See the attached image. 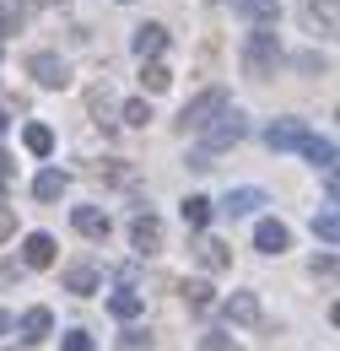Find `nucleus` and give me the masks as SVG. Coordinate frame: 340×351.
Listing matches in <instances>:
<instances>
[{
  "instance_id": "2f4dec72",
  "label": "nucleus",
  "mask_w": 340,
  "mask_h": 351,
  "mask_svg": "<svg viewBox=\"0 0 340 351\" xmlns=\"http://www.w3.org/2000/svg\"><path fill=\"white\" fill-rule=\"evenodd\" d=\"M11 330H16V319H11L5 308H0V335H11Z\"/></svg>"
},
{
  "instance_id": "473e14b6",
  "label": "nucleus",
  "mask_w": 340,
  "mask_h": 351,
  "mask_svg": "<svg viewBox=\"0 0 340 351\" xmlns=\"http://www.w3.org/2000/svg\"><path fill=\"white\" fill-rule=\"evenodd\" d=\"M5 130H11V114H5V108H0V135H5Z\"/></svg>"
},
{
  "instance_id": "20e7f679",
  "label": "nucleus",
  "mask_w": 340,
  "mask_h": 351,
  "mask_svg": "<svg viewBox=\"0 0 340 351\" xmlns=\"http://www.w3.org/2000/svg\"><path fill=\"white\" fill-rule=\"evenodd\" d=\"M27 71H33V82H38V87H65V82H71V65H65L60 54H33V60H27Z\"/></svg>"
},
{
  "instance_id": "cd10ccee",
  "label": "nucleus",
  "mask_w": 340,
  "mask_h": 351,
  "mask_svg": "<svg viewBox=\"0 0 340 351\" xmlns=\"http://www.w3.org/2000/svg\"><path fill=\"white\" fill-rule=\"evenodd\" d=\"M11 227H16V217H11V206H5V200H0V243H5V238H11Z\"/></svg>"
},
{
  "instance_id": "b1692460",
  "label": "nucleus",
  "mask_w": 340,
  "mask_h": 351,
  "mask_svg": "<svg viewBox=\"0 0 340 351\" xmlns=\"http://www.w3.org/2000/svg\"><path fill=\"white\" fill-rule=\"evenodd\" d=\"M146 119H151V103H146V97H130L125 103V125H146Z\"/></svg>"
},
{
  "instance_id": "ddd939ff",
  "label": "nucleus",
  "mask_w": 340,
  "mask_h": 351,
  "mask_svg": "<svg viewBox=\"0 0 340 351\" xmlns=\"http://www.w3.org/2000/svg\"><path fill=\"white\" fill-rule=\"evenodd\" d=\"M232 11H238L243 22H259V27H270V22L281 16V5H276V0H232Z\"/></svg>"
},
{
  "instance_id": "2eb2a0df",
  "label": "nucleus",
  "mask_w": 340,
  "mask_h": 351,
  "mask_svg": "<svg viewBox=\"0 0 340 351\" xmlns=\"http://www.w3.org/2000/svg\"><path fill=\"white\" fill-rule=\"evenodd\" d=\"M65 189H71V178L60 173V168H43V173L33 178V195H38V200H60Z\"/></svg>"
},
{
  "instance_id": "1a4fd4ad",
  "label": "nucleus",
  "mask_w": 340,
  "mask_h": 351,
  "mask_svg": "<svg viewBox=\"0 0 340 351\" xmlns=\"http://www.w3.org/2000/svg\"><path fill=\"white\" fill-rule=\"evenodd\" d=\"M130 49H135L141 60H151V54H162V49H168V27H162V22H146V27H135V38H130Z\"/></svg>"
},
{
  "instance_id": "dca6fc26",
  "label": "nucleus",
  "mask_w": 340,
  "mask_h": 351,
  "mask_svg": "<svg viewBox=\"0 0 340 351\" xmlns=\"http://www.w3.org/2000/svg\"><path fill=\"white\" fill-rule=\"evenodd\" d=\"M227 319H232V324H254V319H259L254 292H232V298H227Z\"/></svg>"
},
{
  "instance_id": "7ed1b4c3",
  "label": "nucleus",
  "mask_w": 340,
  "mask_h": 351,
  "mask_svg": "<svg viewBox=\"0 0 340 351\" xmlns=\"http://www.w3.org/2000/svg\"><path fill=\"white\" fill-rule=\"evenodd\" d=\"M221 103H227V92H221V87L200 92V97H195V103H189V108L178 114V130H200V125L211 119V114H216V108H221Z\"/></svg>"
},
{
  "instance_id": "a211bd4d",
  "label": "nucleus",
  "mask_w": 340,
  "mask_h": 351,
  "mask_svg": "<svg viewBox=\"0 0 340 351\" xmlns=\"http://www.w3.org/2000/svg\"><path fill=\"white\" fill-rule=\"evenodd\" d=\"M141 87H146V92H168V87H173V71L157 60V54L146 60V71H141Z\"/></svg>"
},
{
  "instance_id": "f8f14e48",
  "label": "nucleus",
  "mask_w": 340,
  "mask_h": 351,
  "mask_svg": "<svg viewBox=\"0 0 340 351\" xmlns=\"http://www.w3.org/2000/svg\"><path fill=\"white\" fill-rule=\"evenodd\" d=\"M259 206H265V189H232V195L221 200V211H227V217H254Z\"/></svg>"
},
{
  "instance_id": "c85d7f7f",
  "label": "nucleus",
  "mask_w": 340,
  "mask_h": 351,
  "mask_svg": "<svg viewBox=\"0 0 340 351\" xmlns=\"http://www.w3.org/2000/svg\"><path fill=\"white\" fill-rule=\"evenodd\" d=\"M11 281H22V265H0V287H11Z\"/></svg>"
},
{
  "instance_id": "9b49d317",
  "label": "nucleus",
  "mask_w": 340,
  "mask_h": 351,
  "mask_svg": "<svg viewBox=\"0 0 340 351\" xmlns=\"http://www.w3.org/2000/svg\"><path fill=\"white\" fill-rule=\"evenodd\" d=\"M22 265H27V270H43V265H54V238H49V232H33V238L22 243Z\"/></svg>"
},
{
  "instance_id": "393cba45",
  "label": "nucleus",
  "mask_w": 340,
  "mask_h": 351,
  "mask_svg": "<svg viewBox=\"0 0 340 351\" xmlns=\"http://www.w3.org/2000/svg\"><path fill=\"white\" fill-rule=\"evenodd\" d=\"M184 298L195 308H211V287H206V281H184Z\"/></svg>"
},
{
  "instance_id": "5701e85b",
  "label": "nucleus",
  "mask_w": 340,
  "mask_h": 351,
  "mask_svg": "<svg viewBox=\"0 0 340 351\" xmlns=\"http://www.w3.org/2000/svg\"><path fill=\"white\" fill-rule=\"evenodd\" d=\"M313 232H319L324 243H335V238H340V221H335V211H319V217H313Z\"/></svg>"
},
{
  "instance_id": "f257e3e1",
  "label": "nucleus",
  "mask_w": 340,
  "mask_h": 351,
  "mask_svg": "<svg viewBox=\"0 0 340 351\" xmlns=\"http://www.w3.org/2000/svg\"><path fill=\"white\" fill-rule=\"evenodd\" d=\"M243 135H249V119H243L238 108H227V103H221L211 119L200 125V141H206V146H200V152L189 157V168H216L211 157H216V152H227V146H238Z\"/></svg>"
},
{
  "instance_id": "4468645a",
  "label": "nucleus",
  "mask_w": 340,
  "mask_h": 351,
  "mask_svg": "<svg viewBox=\"0 0 340 351\" xmlns=\"http://www.w3.org/2000/svg\"><path fill=\"white\" fill-rule=\"evenodd\" d=\"M65 292H76V298H92V292H97V265H71V270H65Z\"/></svg>"
},
{
  "instance_id": "39448f33",
  "label": "nucleus",
  "mask_w": 340,
  "mask_h": 351,
  "mask_svg": "<svg viewBox=\"0 0 340 351\" xmlns=\"http://www.w3.org/2000/svg\"><path fill=\"white\" fill-rule=\"evenodd\" d=\"M265 141H270L276 152H298L302 141H308V125H302V119H276V125L265 130Z\"/></svg>"
},
{
  "instance_id": "423d86ee",
  "label": "nucleus",
  "mask_w": 340,
  "mask_h": 351,
  "mask_svg": "<svg viewBox=\"0 0 340 351\" xmlns=\"http://www.w3.org/2000/svg\"><path fill=\"white\" fill-rule=\"evenodd\" d=\"M49 330H54V313H49V308H27L16 335H22V346H43V341H49Z\"/></svg>"
},
{
  "instance_id": "c756f323",
  "label": "nucleus",
  "mask_w": 340,
  "mask_h": 351,
  "mask_svg": "<svg viewBox=\"0 0 340 351\" xmlns=\"http://www.w3.org/2000/svg\"><path fill=\"white\" fill-rule=\"evenodd\" d=\"M0 33H16V11H0Z\"/></svg>"
},
{
  "instance_id": "7c9ffc66",
  "label": "nucleus",
  "mask_w": 340,
  "mask_h": 351,
  "mask_svg": "<svg viewBox=\"0 0 340 351\" xmlns=\"http://www.w3.org/2000/svg\"><path fill=\"white\" fill-rule=\"evenodd\" d=\"M11 173H16V168H11V157L0 152V184H11Z\"/></svg>"
},
{
  "instance_id": "f03ea898",
  "label": "nucleus",
  "mask_w": 340,
  "mask_h": 351,
  "mask_svg": "<svg viewBox=\"0 0 340 351\" xmlns=\"http://www.w3.org/2000/svg\"><path fill=\"white\" fill-rule=\"evenodd\" d=\"M243 65H249V76H270V71L281 65V44H276V33H254V38H249V54H243Z\"/></svg>"
},
{
  "instance_id": "6ab92c4d",
  "label": "nucleus",
  "mask_w": 340,
  "mask_h": 351,
  "mask_svg": "<svg viewBox=\"0 0 340 351\" xmlns=\"http://www.w3.org/2000/svg\"><path fill=\"white\" fill-rule=\"evenodd\" d=\"M195 254H200V265H206V270H227V265H232L227 243H216V238H200V249H195Z\"/></svg>"
},
{
  "instance_id": "0eeeda50",
  "label": "nucleus",
  "mask_w": 340,
  "mask_h": 351,
  "mask_svg": "<svg viewBox=\"0 0 340 351\" xmlns=\"http://www.w3.org/2000/svg\"><path fill=\"white\" fill-rule=\"evenodd\" d=\"M130 238H135V249H141V254H162V221L151 217V211H146V217H135Z\"/></svg>"
},
{
  "instance_id": "bb28decb",
  "label": "nucleus",
  "mask_w": 340,
  "mask_h": 351,
  "mask_svg": "<svg viewBox=\"0 0 340 351\" xmlns=\"http://www.w3.org/2000/svg\"><path fill=\"white\" fill-rule=\"evenodd\" d=\"M92 346V335H86V330H71V335H65V351H86Z\"/></svg>"
},
{
  "instance_id": "aec40b11",
  "label": "nucleus",
  "mask_w": 340,
  "mask_h": 351,
  "mask_svg": "<svg viewBox=\"0 0 340 351\" xmlns=\"http://www.w3.org/2000/svg\"><path fill=\"white\" fill-rule=\"evenodd\" d=\"M22 141H27V152H33V157H49V152H54V130H49V125H27Z\"/></svg>"
},
{
  "instance_id": "412c9836",
  "label": "nucleus",
  "mask_w": 340,
  "mask_h": 351,
  "mask_svg": "<svg viewBox=\"0 0 340 351\" xmlns=\"http://www.w3.org/2000/svg\"><path fill=\"white\" fill-rule=\"evenodd\" d=\"M206 221H211V200H206V195H189V200H184V227L200 232Z\"/></svg>"
},
{
  "instance_id": "a878e982",
  "label": "nucleus",
  "mask_w": 340,
  "mask_h": 351,
  "mask_svg": "<svg viewBox=\"0 0 340 351\" xmlns=\"http://www.w3.org/2000/svg\"><path fill=\"white\" fill-rule=\"evenodd\" d=\"M119 346H130V351H135V346H151V335H146V330H125Z\"/></svg>"
},
{
  "instance_id": "72a5a7b5",
  "label": "nucleus",
  "mask_w": 340,
  "mask_h": 351,
  "mask_svg": "<svg viewBox=\"0 0 340 351\" xmlns=\"http://www.w3.org/2000/svg\"><path fill=\"white\" fill-rule=\"evenodd\" d=\"M0 200H5V184H0Z\"/></svg>"
},
{
  "instance_id": "6e6552de",
  "label": "nucleus",
  "mask_w": 340,
  "mask_h": 351,
  "mask_svg": "<svg viewBox=\"0 0 340 351\" xmlns=\"http://www.w3.org/2000/svg\"><path fill=\"white\" fill-rule=\"evenodd\" d=\"M254 249L259 254H287V249H292V232H287L281 221H259L254 227Z\"/></svg>"
},
{
  "instance_id": "9d476101",
  "label": "nucleus",
  "mask_w": 340,
  "mask_h": 351,
  "mask_svg": "<svg viewBox=\"0 0 340 351\" xmlns=\"http://www.w3.org/2000/svg\"><path fill=\"white\" fill-rule=\"evenodd\" d=\"M71 221H76L82 238H108V211H97V206H76Z\"/></svg>"
},
{
  "instance_id": "4be33fe9",
  "label": "nucleus",
  "mask_w": 340,
  "mask_h": 351,
  "mask_svg": "<svg viewBox=\"0 0 340 351\" xmlns=\"http://www.w3.org/2000/svg\"><path fill=\"white\" fill-rule=\"evenodd\" d=\"M108 313H114V319H135V313H141V298H135V292H114V298H108Z\"/></svg>"
},
{
  "instance_id": "f3484780",
  "label": "nucleus",
  "mask_w": 340,
  "mask_h": 351,
  "mask_svg": "<svg viewBox=\"0 0 340 351\" xmlns=\"http://www.w3.org/2000/svg\"><path fill=\"white\" fill-rule=\"evenodd\" d=\"M298 152L308 157V162H319V168H335V141H324V135H308Z\"/></svg>"
}]
</instances>
